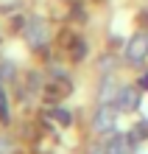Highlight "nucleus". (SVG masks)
I'll return each instance as SVG.
<instances>
[{
    "mask_svg": "<svg viewBox=\"0 0 148 154\" xmlns=\"http://www.w3.org/2000/svg\"><path fill=\"white\" fill-rule=\"evenodd\" d=\"M145 56H148V34H137V37H131L128 45H126V59L134 62V65H140Z\"/></svg>",
    "mask_w": 148,
    "mask_h": 154,
    "instance_id": "nucleus-1",
    "label": "nucleus"
},
{
    "mask_svg": "<svg viewBox=\"0 0 148 154\" xmlns=\"http://www.w3.org/2000/svg\"><path fill=\"white\" fill-rule=\"evenodd\" d=\"M115 106L120 112H131L140 106V93H137L134 87H123V90H117L115 93Z\"/></svg>",
    "mask_w": 148,
    "mask_h": 154,
    "instance_id": "nucleus-2",
    "label": "nucleus"
},
{
    "mask_svg": "<svg viewBox=\"0 0 148 154\" xmlns=\"http://www.w3.org/2000/svg\"><path fill=\"white\" fill-rule=\"evenodd\" d=\"M115 109L117 106H101V109L95 112V121H92V126H95V132L98 134H109L115 129Z\"/></svg>",
    "mask_w": 148,
    "mask_h": 154,
    "instance_id": "nucleus-3",
    "label": "nucleus"
},
{
    "mask_svg": "<svg viewBox=\"0 0 148 154\" xmlns=\"http://www.w3.org/2000/svg\"><path fill=\"white\" fill-rule=\"evenodd\" d=\"M45 39H48V25H45L42 20H31V25H28V42L31 45H45Z\"/></svg>",
    "mask_w": 148,
    "mask_h": 154,
    "instance_id": "nucleus-4",
    "label": "nucleus"
},
{
    "mask_svg": "<svg viewBox=\"0 0 148 154\" xmlns=\"http://www.w3.org/2000/svg\"><path fill=\"white\" fill-rule=\"evenodd\" d=\"M104 154H128V137H123V134L109 137V143L104 146Z\"/></svg>",
    "mask_w": 148,
    "mask_h": 154,
    "instance_id": "nucleus-5",
    "label": "nucleus"
},
{
    "mask_svg": "<svg viewBox=\"0 0 148 154\" xmlns=\"http://www.w3.org/2000/svg\"><path fill=\"white\" fill-rule=\"evenodd\" d=\"M84 53H87V45L81 39H76V42H73V59H81Z\"/></svg>",
    "mask_w": 148,
    "mask_h": 154,
    "instance_id": "nucleus-6",
    "label": "nucleus"
},
{
    "mask_svg": "<svg viewBox=\"0 0 148 154\" xmlns=\"http://www.w3.org/2000/svg\"><path fill=\"white\" fill-rule=\"evenodd\" d=\"M148 134V123L143 121V123H137V129H134V134H131V140H143Z\"/></svg>",
    "mask_w": 148,
    "mask_h": 154,
    "instance_id": "nucleus-7",
    "label": "nucleus"
},
{
    "mask_svg": "<svg viewBox=\"0 0 148 154\" xmlns=\"http://www.w3.org/2000/svg\"><path fill=\"white\" fill-rule=\"evenodd\" d=\"M0 118H3V121H8V104H6V93H3V87H0Z\"/></svg>",
    "mask_w": 148,
    "mask_h": 154,
    "instance_id": "nucleus-8",
    "label": "nucleus"
},
{
    "mask_svg": "<svg viewBox=\"0 0 148 154\" xmlns=\"http://www.w3.org/2000/svg\"><path fill=\"white\" fill-rule=\"evenodd\" d=\"M53 118H56L62 126H67V123H70V112H64V109H56V112H53Z\"/></svg>",
    "mask_w": 148,
    "mask_h": 154,
    "instance_id": "nucleus-9",
    "label": "nucleus"
},
{
    "mask_svg": "<svg viewBox=\"0 0 148 154\" xmlns=\"http://www.w3.org/2000/svg\"><path fill=\"white\" fill-rule=\"evenodd\" d=\"M140 87H143V90H148V73H143V76H140Z\"/></svg>",
    "mask_w": 148,
    "mask_h": 154,
    "instance_id": "nucleus-10",
    "label": "nucleus"
},
{
    "mask_svg": "<svg viewBox=\"0 0 148 154\" xmlns=\"http://www.w3.org/2000/svg\"><path fill=\"white\" fill-rule=\"evenodd\" d=\"M6 151H8V143H6V140H0V154H6Z\"/></svg>",
    "mask_w": 148,
    "mask_h": 154,
    "instance_id": "nucleus-11",
    "label": "nucleus"
}]
</instances>
